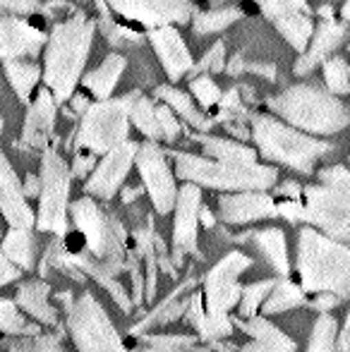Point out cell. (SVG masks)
<instances>
[{
    "mask_svg": "<svg viewBox=\"0 0 350 352\" xmlns=\"http://www.w3.org/2000/svg\"><path fill=\"white\" fill-rule=\"evenodd\" d=\"M70 218L75 230L85 237V254L70 256L72 264L96 280L118 276L125 269L127 232L113 213L96 204V197H82L70 204Z\"/></svg>",
    "mask_w": 350,
    "mask_h": 352,
    "instance_id": "1",
    "label": "cell"
},
{
    "mask_svg": "<svg viewBox=\"0 0 350 352\" xmlns=\"http://www.w3.org/2000/svg\"><path fill=\"white\" fill-rule=\"evenodd\" d=\"M295 276L307 295L333 292L350 302V242L333 240L314 226L300 228Z\"/></svg>",
    "mask_w": 350,
    "mask_h": 352,
    "instance_id": "2",
    "label": "cell"
},
{
    "mask_svg": "<svg viewBox=\"0 0 350 352\" xmlns=\"http://www.w3.org/2000/svg\"><path fill=\"white\" fill-rule=\"evenodd\" d=\"M266 106L288 125L314 137L338 135L350 125V106L327 84L324 87L314 82L295 84L266 98Z\"/></svg>",
    "mask_w": 350,
    "mask_h": 352,
    "instance_id": "3",
    "label": "cell"
},
{
    "mask_svg": "<svg viewBox=\"0 0 350 352\" xmlns=\"http://www.w3.org/2000/svg\"><path fill=\"white\" fill-rule=\"evenodd\" d=\"M94 32H96V22L87 19L85 14H75L65 22H58L48 36L43 82L53 91L58 106L72 98V91L85 72L89 51H91Z\"/></svg>",
    "mask_w": 350,
    "mask_h": 352,
    "instance_id": "4",
    "label": "cell"
},
{
    "mask_svg": "<svg viewBox=\"0 0 350 352\" xmlns=\"http://www.w3.org/2000/svg\"><path fill=\"white\" fill-rule=\"evenodd\" d=\"M250 125H252V140L266 161L281 163L305 175L314 170L317 161L333 151V144L317 140L309 132H303L285 120L264 116V113H252Z\"/></svg>",
    "mask_w": 350,
    "mask_h": 352,
    "instance_id": "5",
    "label": "cell"
},
{
    "mask_svg": "<svg viewBox=\"0 0 350 352\" xmlns=\"http://www.w3.org/2000/svg\"><path fill=\"white\" fill-rule=\"evenodd\" d=\"M175 161V175L185 182L221 192L271 190L278 182V170L274 166L259 163H228L216 158L192 156L185 151L171 153Z\"/></svg>",
    "mask_w": 350,
    "mask_h": 352,
    "instance_id": "6",
    "label": "cell"
},
{
    "mask_svg": "<svg viewBox=\"0 0 350 352\" xmlns=\"http://www.w3.org/2000/svg\"><path fill=\"white\" fill-rule=\"evenodd\" d=\"M303 201V223L319 228L333 240L350 242V168H322L319 185L305 187Z\"/></svg>",
    "mask_w": 350,
    "mask_h": 352,
    "instance_id": "7",
    "label": "cell"
},
{
    "mask_svg": "<svg viewBox=\"0 0 350 352\" xmlns=\"http://www.w3.org/2000/svg\"><path fill=\"white\" fill-rule=\"evenodd\" d=\"M72 168L58 153L56 146H48L41 156V195H39L36 228L41 232H53L65 237L70 230V182Z\"/></svg>",
    "mask_w": 350,
    "mask_h": 352,
    "instance_id": "8",
    "label": "cell"
},
{
    "mask_svg": "<svg viewBox=\"0 0 350 352\" xmlns=\"http://www.w3.org/2000/svg\"><path fill=\"white\" fill-rule=\"evenodd\" d=\"M130 106L132 94L120 98H103L96 101L82 116L80 130L75 137L77 151H91L103 156L118 144L130 140Z\"/></svg>",
    "mask_w": 350,
    "mask_h": 352,
    "instance_id": "9",
    "label": "cell"
},
{
    "mask_svg": "<svg viewBox=\"0 0 350 352\" xmlns=\"http://www.w3.org/2000/svg\"><path fill=\"white\" fill-rule=\"evenodd\" d=\"M67 331L77 352H130L103 305L85 292L67 307Z\"/></svg>",
    "mask_w": 350,
    "mask_h": 352,
    "instance_id": "10",
    "label": "cell"
},
{
    "mask_svg": "<svg viewBox=\"0 0 350 352\" xmlns=\"http://www.w3.org/2000/svg\"><path fill=\"white\" fill-rule=\"evenodd\" d=\"M252 266V259L243 252H230L226 254L214 269L206 274L204 278V305L209 309V314L226 316L230 314L235 305H240L243 300L245 285H240V276Z\"/></svg>",
    "mask_w": 350,
    "mask_h": 352,
    "instance_id": "11",
    "label": "cell"
},
{
    "mask_svg": "<svg viewBox=\"0 0 350 352\" xmlns=\"http://www.w3.org/2000/svg\"><path fill=\"white\" fill-rule=\"evenodd\" d=\"M137 170H140L142 185H144L146 195H149L154 211L166 216L175 209L177 204V190L173 170H171L168 161H166V153L156 146V142L140 144V151H137Z\"/></svg>",
    "mask_w": 350,
    "mask_h": 352,
    "instance_id": "12",
    "label": "cell"
},
{
    "mask_svg": "<svg viewBox=\"0 0 350 352\" xmlns=\"http://www.w3.org/2000/svg\"><path fill=\"white\" fill-rule=\"evenodd\" d=\"M264 17L281 32V36L298 53L307 51L312 41V10L307 0H257Z\"/></svg>",
    "mask_w": 350,
    "mask_h": 352,
    "instance_id": "13",
    "label": "cell"
},
{
    "mask_svg": "<svg viewBox=\"0 0 350 352\" xmlns=\"http://www.w3.org/2000/svg\"><path fill=\"white\" fill-rule=\"evenodd\" d=\"M137 151H140V144L135 142H122L116 148H111L108 153H103L101 163L94 168V173L89 175L85 192L89 197H96V199H113V197L120 192L122 182H125L127 173H130L132 163H137Z\"/></svg>",
    "mask_w": 350,
    "mask_h": 352,
    "instance_id": "14",
    "label": "cell"
},
{
    "mask_svg": "<svg viewBox=\"0 0 350 352\" xmlns=\"http://www.w3.org/2000/svg\"><path fill=\"white\" fill-rule=\"evenodd\" d=\"M278 216V201L269 195V190L228 192L219 197V218L226 226H248Z\"/></svg>",
    "mask_w": 350,
    "mask_h": 352,
    "instance_id": "15",
    "label": "cell"
},
{
    "mask_svg": "<svg viewBox=\"0 0 350 352\" xmlns=\"http://www.w3.org/2000/svg\"><path fill=\"white\" fill-rule=\"evenodd\" d=\"M201 187L195 182H185L180 187L175 204V221H173V252L182 256L187 252L197 250V237L201 226Z\"/></svg>",
    "mask_w": 350,
    "mask_h": 352,
    "instance_id": "16",
    "label": "cell"
},
{
    "mask_svg": "<svg viewBox=\"0 0 350 352\" xmlns=\"http://www.w3.org/2000/svg\"><path fill=\"white\" fill-rule=\"evenodd\" d=\"M149 41L154 46L156 56L161 60V67L168 74L171 82L182 79L187 72H192L195 63H192V53L187 48V43L182 41L180 32L171 24H159L149 32Z\"/></svg>",
    "mask_w": 350,
    "mask_h": 352,
    "instance_id": "17",
    "label": "cell"
},
{
    "mask_svg": "<svg viewBox=\"0 0 350 352\" xmlns=\"http://www.w3.org/2000/svg\"><path fill=\"white\" fill-rule=\"evenodd\" d=\"M48 36L19 17L5 14L0 19V56L3 60H22V58H39Z\"/></svg>",
    "mask_w": 350,
    "mask_h": 352,
    "instance_id": "18",
    "label": "cell"
},
{
    "mask_svg": "<svg viewBox=\"0 0 350 352\" xmlns=\"http://www.w3.org/2000/svg\"><path fill=\"white\" fill-rule=\"evenodd\" d=\"M27 192L14 175L8 156L0 158V209L10 228H36V213L27 204Z\"/></svg>",
    "mask_w": 350,
    "mask_h": 352,
    "instance_id": "19",
    "label": "cell"
},
{
    "mask_svg": "<svg viewBox=\"0 0 350 352\" xmlns=\"http://www.w3.org/2000/svg\"><path fill=\"white\" fill-rule=\"evenodd\" d=\"M346 38H348V24L327 17L324 22L317 24V29H314V34H312V41H309V48L298 58L293 72L298 74V77H305V74L314 72V67L327 63L329 58L333 56V51H336L341 43H346Z\"/></svg>",
    "mask_w": 350,
    "mask_h": 352,
    "instance_id": "20",
    "label": "cell"
},
{
    "mask_svg": "<svg viewBox=\"0 0 350 352\" xmlns=\"http://www.w3.org/2000/svg\"><path fill=\"white\" fill-rule=\"evenodd\" d=\"M56 96L51 89H41L34 98V103L29 106L27 118H24L22 127V144L29 148H41L46 151L48 144L53 140V130H56Z\"/></svg>",
    "mask_w": 350,
    "mask_h": 352,
    "instance_id": "21",
    "label": "cell"
},
{
    "mask_svg": "<svg viewBox=\"0 0 350 352\" xmlns=\"http://www.w3.org/2000/svg\"><path fill=\"white\" fill-rule=\"evenodd\" d=\"M127 17L146 19L149 24H166L171 19H187L190 0H111Z\"/></svg>",
    "mask_w": 350,
    "mask_h": 352,
    "instance_id": "22",
    "label": "cell"
},
{
    "mask_svg": "<svg viewBox=\"0 0 350 352\" xmlns=\"http://www.w3.org/2000/svg\"><path fill=\"white\" fill-rule=\"evenodd\" d=\"M14 302L24 309V314H29L34 321L43 326H58V309L51 305V285L46 280H24L19 283Z\"/></svg>",
    "mask_w": 350,
    "mask_h": 352,
    "instance_id": "23",
    "label": "cell"
},
{
    "mask_svg": "<svg viewBox=\"0 0 350 352\" xmlns=\"http://www.w3.org/2000/svg\"><path fill=\"white\" fill-rule=\"evenodd\" d=\"M185 319H187V324L199 333L201 340L228 338L235 326L230 314H226V316L209 314V309H206V305H204V292H197V295L190 297V307H187V311H185Z\"/></svg>",
    "mask_w": 350,
    "mask_h": 352,
    "instance_id": "24",
    "label": "cell"
},
{
    "mask_svg": "<svg viewBox=\"0 0 350 352\" xmlns=\"http://www.w3.org/2000/svg\"><path fill=\"white\" fill-rule=\"evenodd\" d=\"M248 240L254 245V250L264 256V261L271 266L278 278L290 276V261H288V245H285V232L281 228H264L248 235Z\"/></svg>",
    "mask_w": 350,
    "mask_h": 352,
    "instance_id": "25",
    "label": "cell"
},
{
    "mask_svg": "<svg viewBox=\"0 0 350 352\" xmlns=\"http://www.w3.org/2000/svg\"><path fill=\"white\" fill-rule=\"evenodd\" d=\"M156 98H161L164 103H168V106L173 108L177 116H180L182 120L187 122V125L195 127V130L209 132L211 125H214V120H211V118H206L204 113H201L199 108L192 103V98L187 96L185 91L175 89L173 84H161V87H156Z\"/></svg>",
    "mask_w": 350,
    "mask_h": 352,
    "instance_id": "26",
    "label": "cell"
},
{
    "mask_svg": "<svg viewBox=\"0 0 350 352\" xmlns=\"http://www.w3.org/2000/svg\"><path fill=\"white\" fill-rule=\"evenodd\" d=\"M125 65H127L125 58L118 56V53H111V56H108L106 60L96 67V70L89 72L82 82H85V87L98 98V101H103V98H111L113 89L118 87L122 72H125Z\"/></svg>",
    "mask_w": 350,
    "mask_h": 352,
    "instance_id": "27",
    "label": "cell"
},
{
    "mask_svg": "<svg viewBox=\"0 0 350 352\" xmlns=\"http://www.w3.org/2000/svg\"><path fill=\"white\" fill-rule=\"evenodd\" d=\"M192 140L204 148L206 156L216 158V161H228V163H257V151L240 142L233 140H221V137H211L204 132L192 135Z\"/></svg>",
    "mask_w": 350,
    "mask_h": 352,
    "instance_id": "28",
    "label": "cell"
},
{
    "mask_svg": "<svg viewBox=\"0 0 350 352\" xmlns=\"http://www.w3.org/2000/svg\"><path fill=\"white\" fill-rule=\"evenodd\" d=\"M32 230L34 228H10L3 240V254L24 271H32L36 261V242Z\"/></svg>",
    "mask_w": 350,
    "mask_h": 352,
    "instance_id": "29",
    "label": "cell"
},
{
    "mask_svg": "<svg viewBox=\"0 0 350 352\" xmlns=\"http://www.w3.org/2000/svg\"><path fill=\"white\" fill-rule=\"evenodd\" d=\"M307 292L303 290L300 283H293L288 278H278L271 290L269 300L264 302L262 307V314L264 316H274V314H283V311H290V309H298L307 302Z\"/></svg>",
    "mask_w": 350,
    "mask_h": 352,
    "instance_id": "30",
    "label": "cell"
},
{
    "mask_svg": "<svg viewBox=\"0 0 350 352\" xmlns=\"http://www.w3.org/2000/svg\"><path fill=\"white\" fill-rule=\"evenodd\" d=\"M235 326L238 329H243L245 333L250 336V338L254 340H266V343H274V345H281V348L285 350H298V345H295V340L290 338L288 333H283V331L278 329V326H274L269 319H266L264 314H257V316H250V319H245V316H240V319H235Z\"/></svg>",
    "mask_w": 350,
    "mask_h": 352,
    "instance_id": "31",
    "label": "cell"
},
{
    "mask_svg": "<svg viewBox=\"0 0 350 352\" xmlns=\"http://www.w3.org/2000/svg\"><path fill=\"white\" fill-rule=\"evenodd\" d=\"M130 120L137 130L144 137H149L151 142L164 140V130H161L159 122V113H156V106L151 103V98H146L144 94L135 91L132 94V106H130Z\"/></svg>",
    "mask_w": 350,
    "mask_h": 352,
    "instance_id": "32",
    "label": "cell"
},
{
    "mask_svg": "<svg viewBox=\"0 0 350 352\" xmlns=\"http://www.w3.org/2000/svg\"><path fill=\"white\" fill-rule=\"evenodd\" d=\"M5 77H8L12 91L17 94L19 103H29V96H32L34 87L41 79V72H39V65L27 60H5Z\"/></svg>",
    "mask_w": 350,
    "mask_h": 352,
    "instance_id": "33",
    "label": "cell"
},
{
    "mask_svg": "<svg viewBox=\"0 0 350 352\" xmlns=\"http://www.w3.org/2000/svg\"><path fill=\"white\" fill-rule=\"evenodd\" d=\"M22 307L14 300H0V329L8 338H17V336H41V324L34 321L29 324L27 316L22 314Z\"/></svg>",
    "mask_w": 350,
    "mask_h": 352,
    "instance_id": "34",
    "label": "cell"
},
{
    "mask_svg": "<svg viewBox=\"0 0 350 352\" xmlns=\"http://www.w3.org/2000/svg\"><path fill=\"white\" fill-rule=\"evenodd\" d=\"M338 333H341L338 321L329 311H319V316L312 324V331H309L305 352H333L338 343Z\"/></svg>",
    "mask_w": 350,
    "mask_h": 352,
    "instance_id": "35",
    "label": "cell"
},
{
    "mask_svg": "<svg viewBox=\"0 0 350 352\" xmlns=\"http://www.w3.org/2000/svg\"><path fill=\"white\" fill-rule=\"evenodd\" d=\"M238 19H243V10L240 8H219L209 10V12H199L192 19V29L197 36H209V34L223 32L230 24H235Z\"/></svg>",
    "mask_w": 350,
    "mask_h": 352,
    "instance_id": "36",
    "label": "cell"
},
{
    "mask_svg": "<svg viewBox=\"0 0 350 352\" xmlns=\"http://www.w3.org/2000/svg\"><path fill=\"white\" fill-rule=\"evenodd\" d=\"M140 352H209L190 336H142Z\"/></svg>",
    "mask_w": 350,
    "mask_h": 352,
    "instance_id": "37",
    "label": "cell"
},
{
    "mask_svg": "<svg viewBox=\"0 0 350 352\" xmlns=\"http://www.w3.org/2000/svg\"><path fill=\"white\" fill-rule=\"evenodd\" d=\"M278 280V278H276ZM276 280L266 278V280H257V283H250V285H245L243 290V300H240V316H245V319H250V316H257L259 311H262L264 302L269 300L271 290H274Z\"/></svg>",
    "mask_w": 350,
    "mask_h": 352,
    "instance_id": "38",
    "label": "cell"
},
{
    "mask_svg": "<svg viewBox=\"0 0 350 352\" xmlns=\"http://www.w3.org/2000/svg\"><path fill=\"white\" fill-rule=\"evenodd\" d=\"M324 84L331 89L336 96H348L350 94V67L346 58L331 56L324 63Z\"/></svg>",
    "mask_w": 350,
    "mask_h": 352,
    "instance_id": "39",
    "label": "cell"
},
{
    "mask_svg": "<svg viewBox=\"0 0 350 352\" xmlns=\"http://www.w3.org/2000/svg\"><path fill=\"white\" fill-rule=\"evenodd\" d=\"M5 352H67L58 336H17L8 343Z\"/></svg>",
    "mask_w": 350,
    "mask_h": 352,
    "instance_id": "40",
    "label": "cell"
},
{
    "mask_svg": "<svg viewBox=\"0 0 350 352\" xmlns=\"http://www.w3.org/2000/svg\"><path fill=\"white\" fill-rule=\"evenodd\" d=\"M190 89L192 94H195V98L199 101V106L204 108V111H209V108L219 106L221 98H223V94H221L219 84L211 79L209 72L204 74H195V77H190Z\"/></svg>",
    "mask_w": 350,
    "mask_h": 352,
    "instance_id": "41",
    "label": "cell"
},
{
    "mask_svg": "<svg viewBox=\"0 0 350 352\" xmlns=\"http://www.w3.org/2000/svg\"><path fill=\"white\" fill-rule=\"evenodd\" d=\"M243 101L245 98H240V89L238 87H233V89H228V91L223 94V98H221V113H219V118L223 122H233V120H240V122H245V120H250V111L243 106Z\"/></svg>",
    "mask_w": 350,
    "mask_h": 352,
    "instance_id": "42",
    "label": "cell"
},
{
    "mask_svg": "<svg viewBox=\"0 0 350 352\" xmlns=\"http://www.w3.org/2000/svg\"><path fill=\"white\" fill-rule=\"evenodd\" d=\"M223 70H226V43L216 41L214 46L204 53V58L192 67L190 77H195V74H204V72L216 74V72H223Z\"/></svg>",
    "mask_w": 350,
    "mask_h": 352,
    "instance_id": "43",
    "label": "cell"
},
{
    "mask_svg": "<svg viewBox=\"0 0 350 352\" xmlns=\"http://www.w3.org/2000/svg\"><path fill=\"white\" fill-rule=\"evenodd\" d=\"M156 113H159V122H161V130H164V140L173 144L177 137H180V122L173 118V108L166 103V106H156Z\"/></svg>",
    "mask_w": 350,
    "mask_h": 352,
    "instance_id": "44",
    "label": "cell"
},
{
    "mask_svg": "<svg viewBox=\"0 0 350 352\" xmlns=\"http://www.w3.org/2000/svg\"><path fill=\"white\" fill-rule=\"evenodd\" d=\"M96 168V153L91 151H77L75 163H72V175L75 177H87Z\"/></svg>",
    "mask_w": 350,
    "mask_h": 352,
    "instance_id": "45",
    "label": "cell"
},
{
    "mask_svg": "<svg viewBox=\"0 0 350 352\" xmlns=\"http://www.w3.org/2000/svg\"><path fill=\"white\" fill-rule=\"evenodd\" d=\"M0 8L12 14H32L41 8V0H0Z\"/></svg>",
    "mask_w": 350,
    "mask_h": 352,
    "instance_id": "46",
    "label": "cell"
},
{
    "mask_svg": "<svg viewBox=\"0 0 350 352\" xmlns=\"http://www.w3.org/2000/svg\"><path fill=\"white\" fill-rule=\"evenodd\" d=\"M22 266H17L12 259H8V256H0V285H10L12 280H19V276H22Z\"/></svg>",
    "mask_w": 350,
    "mask_h": 352,
    "instance_id": "47",
    "label": "cell"
},
{
    "mask_svg": "<svg viewBox=\"0 0 350 352\" xmlns=\"http://www.w3.org/2000/svg\"><path fill=\"white\" fill-rule=\"evenodd\" d=\"M341 302H343L341 297L333 295V292H317V295H314V300L309 302V307H314L317 311H331L333 307H338Z\"/></svg>",
    "mask_w": 350,
    "mask_h": 352,
    "instance_id": "48",
    "label": "cell"
},
{
    "mask_svg": "<svg viewBox=\"0 0 350 352\" xmlns=\"http://www.w3.org/2000/svg\"><path fill=\"white\" fill-rule=\"evenodd\" d=\"M240 352H293V350H285L281 345H274V343H266V340H250L248 345H243Z\"/></svg>",
    "mask_w": 350,
    "mask_h": 352,
    "instance_id": "49",
    "label": "cell"
},
{
    "mask_svg": "<svg viewBox=\"0 0 350 352\" xmlns=\"http://www.w3.org/2000/svg\"><path fill=\"white\" fill-rule=\"evenodd\" d=\"M303 190L305 187H300L295 180H288V182H283V185L276 187V195L283 197V199H303Z\"/></svg>",
    "mask_w": 350,
    "mask_h": 352,
    "instance_id": "50",
    "label": "cell"
},
{
    "mask_svg": "<svg viewBox=\"0 0 350 352\" xmlns=\"http://www.w3.org/2000/svg\"><path fill=\"white\" fill-rule=\"evenodd\" d=\"M24 192H27L29 199H39V195H41V175L29 173L27 180H24Z\"/></svg>",
    "mask_w": 350,
    "mask_h": 352,
    "instance_id": "51",
    "label": "cell"
},
{
    "mask_svg": "<svg viewBox=\"0 0 350 352\" xmlns=\"http://www.w3.org/2000/svg\"><path fill=\"white\" fill-rule=\"evenodd\" d=\"M156 295V256H149V274H146V300L154 302Z\"/></svg>",
    "mask_w": 350,
    "mask_h": 352,
    "instance_id": "52",
    "label": "cell"
},
{
    "mask_svg": "<svg viewBox=\"0 0 350 352\" xmlns=\"http://www.w3.org/2000/svg\"><path fill=\"white\" fill-rule=\"evenodd\" d=\"M245 70H248V63L243 60V56H240V53L230 58L228 65H226V72H228L230 77H240V74H243Z\"/></svg>",
    "mask_w": 350,
    "mask_h": 352,
    "instance_id": "53",
    "label": "cell"
},
{
    "mask_svg": "<svg viewBox=\"0 0 350 352\" xmlns=\"http://www.w3.org/2000/svg\"><path fill=\"white\" fill-rule=\"evenodd\" d=\"M132 285H135V295H132V302H135V305H140L142 302V274H140V266H132Z\"/></svg>",
    "mask_w": 350,
    "mask_h": 352,
    "instance_id": "54",
    "label": "cell"
},
{
    "mask_svg": "<svg viewBox=\"0 0 350 352\" xmlns=\"http://www.w3.org/2000/svg\"><path fill=\"white\" fill-rule=\"evenodd\" d=\"M248 70L257 72V74H264V77H269V79H274V74H276V67L266 65V63H248Z\"/></svg>",
    "mask_w": 350,
    "mask_h": 352,
    "instance_id": "55",
    "label": "cell"
},
{
    "mask_svg": "<svg viewBox=\"0 0 350 352\" xmlns=\"http://www.w3.org/2000/svg\"><path fill=\"white\" fill-rule=\"evenodd\" d=\"M91 108V103L87 101V96H82V94H77V96H72V111L77 113V116H85V113Z\"/></svg>",
    "mask_w": 350,
    "mask_h": 352,
    "instance_id": "56",
    "label": "cell"
},
{
    "mask_svg": "<svg viewBox=\"0 0 350 352\" xmlns=\"http://www.w3.org/2000/svg\"><path fill=\"white\" fill-rule=\"evenodd\" d=\"M140 195H142L140 187H127V190L122 192V201H125V204H130V201H132V199H137Z\"/></svg>",
    "mask_w": 350,
    "mask_h": 352,
    "instance_id": "57",
    "label": "cell"
},
{
    "mask_svg": "<svg viewBox=\"0 0 350 352\" xmlns=\"http://www.w3.org/2000/svg\"><path fill=\"white\" fill-rule=\"evenodd\" d=\"M216 223V218H214V213H211L206 206H201V226L204 228H211Z\"/></svg>",
    "mask_w": 350,
    "mask_h": 352,
    "instance_id": "58",
    "label": "cell"
},
{
    "mask_svg": "<svg viewBox=\"0 0 350 352\" xmlns=\"http://www.w3.org/2000/svg\"><path fill=\"white\" fill-rule=\"evenodd\" d=\"M341 17H343V22H348V24H350V0H346V3H343Z\"/></svg>",
    "mask_w": 350,
    "mask_h": 352,
    "instance_id": "59",
    "label": "cell"
},
{
    "mask_svg": "<svg viewBox=\"0 0 350 352\" xmlns=\"http://www.w3.org/2000/svg\"><path fill=\"white\" fill-rule=\"evenodd\" d=\"M221 352H233V350H230V348H223V350H221Z\"/></svg>",
    "mask_w": 350,
    "mask_h": 352,
    "instance_id": "60",
    "label": "cell"
},
{
    "mask_svg": "<svg viewBox=\"0 0 350 352\" xmlns=\"http://www.w3.org/2000/svg\"><path fill=\"white\" fill-rule=\"evenodd\" d=\"M348 163H350V153H348Z\"/></svg>",
    "mask_w": 350,
    "mask_h": 352,
    "instance_id": "61",
    "label": "cell"
},
{
    "mask_svg": "<svg viewBox=\"0 0 350 352\" xmlns=\"http://www.w3.org/2000/svg\"><path fill=\"white\" fill-rule=\"evenodd\" d=\"M348 51H350V43H348Z\"/></svg>",
    "mask_w": 350,
    "mask_h": 352,
    "instance_id": "62",
    "label": "cell"
}]
</instances>
